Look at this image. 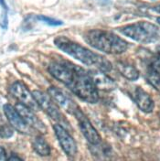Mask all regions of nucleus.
<instances>
[{"label": "nucleus", "mask_w": 160, "mask_h": 161, "mask_svg": "<svg viewBox=\"0 0 160 161\" xmlns=\"http://www.w3.org/2000/svg\"><path fill=\"white\" fill-rule=\"evenodd\" d=\"M89 72L98 90L100 89L102 91H112L116 87L115 82L105 73H103V71L95 69V70H91Z\"/></svg>", "instance_id": "obj_13"}, {"label": "nucleus", "mask_w": 160, "mask_h": 161, "mask_svg": "<svg viewBox=\"0 0 160 161\" xmlns=\"http://www.w3.org/2000/svg\"><path fill=\"white\" fill-rule=\"evenodd\" d=\"M0 6L2 7L3 10L8 11V6H7V3H6L5 0H0Z\"/></svg>", "instance_id": "obj_22"}, {"label": "nucleus", "mask_w": 160, "mask_h": 161, "mask_svg": "<svg viewBox=\"0 0 160 161\" xmlns=\"http://www.w3.org/2000/svg\"><path fill=\"white\" fill-rule=\"evenodd\" d=\"M116 66L119 72L127 80H135L139 78V71L133 65L124 62H118Z\"/></svg>", "instance_id": "obj_14"}, {"label": "nucleus", "mask_w": 160, "mask_h": 161, "mask_svg": "<svg viewBox=\"0 0 160 161\" xmlns=\"http://www.w3.org/2000/svg\"><path fill=\"white\" fill-rule=\"evenodd\" d=\"M157 22L160 25V18H157Z\"/></svg>", "instance_id": "obj_24"}, {"label": "nucleus", "mask_w": 160, "mask_h": 161, "mask_svg": "<svg viewBox=\"0 0 160 161\" xmlns=\"http://www.w3.org/2000/svg\"><path fill=\"white\" fill-rule=\"evenodd\" d=\"M13 135V130L10 128L9 126H3L1 129H0V136L2 137H6V138H8L11 136Z\"/></svg>", "instance_id": "obj_19"}, {"label": "nucleus", "mask_w": 160, "mask_h": 161, "mask_svg": "<svg viewBox=\"0 0 160 161\" xmlns=\"http://www.w3.org/2000/svg\"><path fill=\"white\" fill-rule=\"evenodd\" d=\"M10 92L11 94L20 103L26 105L33 111H38L40 106L35 100L32 92H30L28 87L21 81H15L10 86Z\"/></svg>", "instance_id": "obj_5"}, {"label": "nucleus", "mask_w": 160, "mask_h": 161, "mask_svg": "<svg viewBox=\"0 0 160 161\" xmlns=\"http://www.w3.org/2000/svg\"><path fill=\"white\" fill-rule=\"evenodd\" d=\"M153 10H155L156 12H157V13H159L160 14V5L159 6H157V7H155V8H153Z\"/></svg>", "instance_id": "obj_23"}, {"label": "nucleus", "mask_w": 160, "mask_h": 161, "mask_svg": "<svg viewBox=\"0 0 160 161\" xmlns=\"http://www.w3.org/2000/svg\"><path fill=\"white\" fill-rule=\"evenodd\" d=\"M146 79L151 85L160 92V71L155 67L151 66L146 72Z\"/></svg>", "instance_id": "obj_16"}, {"label": "nucleus", "mask_w": 160, "mask_h": 161, "mask_svg": "<svg viewBox=\"0 0 160 161\" xmlns=\"http://www.w3.org/2000/svg\"><path fill=\"white\" fill-rule=\"evenodd\" d=\"M158 52H159V54H160V48H159V50H158Z\"/></svg>", "instance_id": "obj_25"}, {"label": "nucleus", "mask_w": 160, "mask_h": 161, "mask_svg": "<svg viewBox=\"0 0 160 161\" xmlns=\"http://www.w3.org/2000/svg\"><path fill=\"white\" fill-rule=\"evenodd\" d=\"M54 44L59 50H62L69 56L79 60L86 66L93 67L96 70L103 72H109L113 68L112 63L105 57L88 50L87 48L69 40L66 37H57L54 40Z\"/></svg>", "instance_id": "obj_2"}, {"label": "nucleus", "mask_w": 160, "mask_h": 161, "mask_svg": "<svg viewBox=\"0 0 160 161\" xmlns=\"http://www.w3.org/2000/svg\"><path fill=\"white\" fill-rule=\"evenodd\" d=\"M74 116L78 121L80 131H81L82 135L84 136V137L87 139V141L93 146L99 145L102 142L100 135L97 132V130L93 127L90 120L86 117V115L83 114L81 109L79 112H77Z\"/></svg>", "instance_id": "obj_7"}, {"label": "nucleus", "mask_w": 160, "mask_h": 161, "mask_svg": "<svg viewBox=\"0 0 160 161\" xmlns=\"http://www.w3.org/2000/svg\"><path fill=\"white\" fill-rule=\"evenodd\" d=\"M8 160H22L21 158L16 156V155H14V154H11V156H10L9 158H8Z\"/></svg>", "instance_id": "obj_21"}, {"label": "nucleus", "mask_w": 160, "mask_h": 161, "mask_svg": "<svg viewBox=\"0 0 160 161\" xmlns=\"http://www.w3.org/2000/svg\"><path fill=\"white\" fill-rule=\"evenodd\" d=\"M132 97L139 109L145 113H151L155 107V103L150 95L141 87H135L132 92Z\"/></svg>", "instance_id": "obj_12"}, {"label": "nucleus", "mask_w": 160, "mask_h": 161, "mask_svg": "<svg viewBox=\"0 0 160 161\" xmlns=\"http://www.w3.org/2000/svg\"><path fill=\"white\" fill-rule=\"evenodd\" d=\"M32 94L37 101L40 108L44 111L50 117L56 121H60L62 117L60 109L57 106L55 101L49 93H46L41 91H33Z\"/></svg>", "instance_id": "obj_6"}, {"label": "nucleus", "mask_w": 160, "mask_h": 161, "mask_svg": "<svg viewBox=\"0 0 160 161\" xmlns=\"http://www.w3.org/2000/svg\"><path fill=\"white\" fill-rule=\"evenodd\" d=\"M8 11L3 10L1 17H0V27L4 30L8 28Z\"/></svg>", "instance_id": "obj_18"}, {"label": "nucleus", "mask_w": 160, "mask_h": 161, "mask_svg": "<svg viewBox=\"0 0 160 161\" xmlns=\"http://www.w3.org/2000/svg\"><path fill=\"white\" fill-rule=\"evenodd\" d=\"M8 159L7 155H6V150L3 147H0V160H6Z\"/></svg>", "instance_id": "obj_20"}, {"label": "nucleus", "mask_w": 160, "mask_h": 161, "mask_svg": "<svg viewBox=\"0 0 160 161\" xmlns=\"http://www.w3.org/2000/svg\"><path fill=\"white\" fill-rule=\"evenodd\" d=\"M120 32L133 40L148 44L158 39V28L149 22L141 21L121 28Z\"/></svg>", "instance_id": "obj_4"}, {"label": "nucleus", "mask_w": 160, "mask_h": 161, "mask_svg": "<svg viewBox=\"0 0 160 161\" xmlns=\"http://www.w3.org/2000/svg\"><path fill=\"white\" fill-rule=\"evenodd\" d=\"M48 92L60 107H62L67 113H69L70 114L75 115L76 113L80 110V106L72 100L69 95H67L63 91H61L59 88L50 86L48 90Z\"/></svg>", "instance_id": "obj_8"}, {"label": "nucleus", "mask_w": 160, "mask_h": 161, "mask_svg": "<svg viewBox=\"0 0 160 161\" xmlns=\"http://www.w3.org/2000/svg\"><path fill=\"white\" fill-rule=\"evenodd\" d=\"M83 39L91 47L108 54H122L128 49L125 40L107 30H91L83 35Z\"/></svg>", "instance_id": "obj_3"}, {"label": "nucleus", "mask_w": 160, "mask_h": 161, "mask_svg": "<svg viewBox=\"0 0 160 161\" xmlns=\"http://www.w3.org/2000/svg\"><path fill=\"white\" fill-rule=\"evenodd\" d=\"M32 147L37 154H39L41 157H47L50 156V145L44 140L41 136H37L32 142Z\"/></svg>", "instance_id": "obj_15"}, {"label": "nucleus", "mask_w": 160, "mask_h": 161, "mask_svg": "<svg viewBox=\"0 0 160 161\" xmlns=\"http://www.w3.org/2000/svg\"><path fill=\"white\" fill-rule=\"evenodd\" d=\"M4 113L12 127L22 134H30V126L22 118L15 106L7 103L4 105Z\"/></svg>", "instance_id": "obj_10"}, {"label": "nucleus", "mask_w": 160, "mask_h": 161, "mask_svg": "<svg viewBox=\"0 0 160 161\" xmlns=\"http://www.w3.org/2000/svg\"><path fill=\"white\" fill-rule=\"evenodd\" d=\"M50 73L81 100L90 103L99 101L98 89L91 79L90 72L70 61H53L49 66Z\"/></svg>", "instance_id": "obj_1"}, {"label": "nucleus", "mask_w": 160, "mask_h": 161, "mask_svg": "<svg viewBox=\"0 0 160 161\" xmlns=\"http://www.w3.org/2000/svg\"><path fill=\"white\" fill-rule=\"evenodd\" d=\"M36 19L39 20V21H41L49 26H60L62 25L63 23L60 21V20L55 19H51V18H49V17H46V16H43V15H39L36 17Z\"/></svg>", "instance_id": "obj_17"}, {"label": "nucleus", "mask_w": 160, "mask_h": 161, "mask_svg": "<svg viewBox=\"0 0 160 161\" xmlns=\"http://www.w3.org/2000/svg\"><path fill=\"white\" fill-rule=\"evenodd\" d=\"M16 109L20 114V115L22 116V118L24 121L27 123V125L32 127L37 131H39L40 133H46L47 132V128L45 126V125L43 124V122L40 120V118L32 112L30 108L27 107L26 105L22 104V103H17L15 105Z\"/></svg>", "instance_id": "obj_11"}, {"label": "nucleus", "mask_w": 160, "mask_h": 161, "mask_svg": "<svg viewBox=\"0 0 160 161\" xmlns=\"http://www.w3.org/2000/svg\"><path fill=\"white\" fill-rule=\"evenodd\" d=\"M53 129L63 151L70 157L75 156L77 153V145L74 138L69 134V132L59 124L54 125Z\"/></svg>", "instance_id": "obj_9"}]
</instances>
